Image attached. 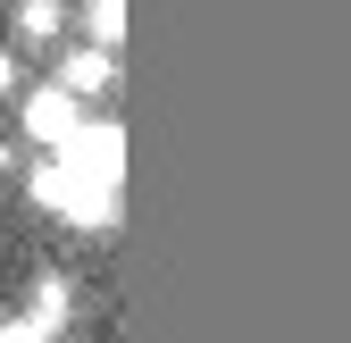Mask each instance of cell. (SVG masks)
Listing matches in <instances>:
<instances>
[{
	"label": "cell",
	"mask_w": 351,
	"mask_h": 343,
	"mask_svg": "<svg viewBox=\"0 0 351 343\" xmlns=\"http://www.w3.org/2000/svg\"><path fill=\"white\" fill-rule=\"evenodd\" d=\"M117 167H125V134L84 117L75 143L25 176V193H34L42 209H59V218H75V226H109V218H117Z\"/></svg>",
	"instance_id": "1"
},
{
	"label": "cell",
	"mask_w": 351,
	"mask_h": 343,
	"mask_svg": "<svg viewBox=\"0 0 351 343\" xmlns=\"http://www.w3.org/2000/svg\"><path fill=\"white\" fill-rule=\"evenodd\" d=\"M17 117H25V134H34L42 151H67L75 126H84V101L67 93V84H34V93L17 101Z\"/></svg>",
	"instance_id": "2"
},
{
	"label": "cell",
	"mask_w": 351,
	"mask_h": 343,
	"mask_svg": "<svg viewBox=\"0 0 351 343\" xmlns=\"http://www.w3.org/2000/svg\"><path fill=\"white\" fill-rule=\"evenodd\" d=\"M59 84H67L75 101H93V93L117 84V59H109V51H67V75H59Z\"/></svg>",
	"instance_id": "3"
},
{
	"label": "cell",
	"mask_w": 351,
	"mask_h": 343,
	"mask_svg": "<svg viewBox=\"0 0 351 343\" xmlns=\"http://www.w3.org/2000/svg\"><path fill=\"white\" fill-rule=\"evenodd\" d=\"M59 25H67L59 0H17V42H51Z\"/></svg>",
	"instance_id": "4"
},
{
	"label": "cell",
	"mask_w": 351,
	"mask_h": 343,
	"mask_svg": "<svg viewBox=\"0 0 351 343\" xmlns=\"http://www.w3.org/2000/svg\"><path fill=\"white\" fill-rule=\"evenodd\" d=\"M84 9H93V42L109 51V42L125 34V0H84Z\"/></svg>",
	"instance_id": "5"
},
{
	"label": "cell",
	"mask_w": 351,
	"mask_h": 343,
	"mask_svg": "<svg viewBox=\"0 0 351 343\" xmlns=\"http://www.w3.org/2000/svg\"><path fill=\"white\" fill-rule=\"evenodd\" d=\"M0 343H51V327H34V318H17V327H0Z\"/></svg>",
	"instance_id": "6"
},
{
	"label": "cell",
	"mask_w": 351,
	"mask_h": 343,
	"mask_svg": "<svg viewBox=\"0 0 351 343\" xmlns=\"http://www.w3.org/2000/svg\"><path fill=\"white\" fill-rule=\"evenodd\" d=\"M0 93H17V59L9 51H0Z\"/></svg>",
	"instance_id": "7"
}]
</instances>
